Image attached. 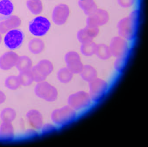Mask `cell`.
Returning a JSON list of instances; mask_svg holds the SVG:
<instances>
[{"label": "cell", "mask_w": 148, "mask_h": 147, "mask_svg": "<svg viewBox=\"0 0 148 147\" xmlns=\"http://www.w3.org/2000/svg\"><path fill=\"white\" fill-rule=\"evenodd\" d=\"M77 117V111L69 105L53 110L51 114V120L55 125L64 126L71 123Z\"/></svg>", "instance_id": "cell-1"}, {"label": "cell", "mask_w": 148, "mask_h": 147, "mask_svg": "<svg viewBox=\"0 0 148 147\" xmlns=\"http://www.w3.org/2000/svg\"><path fill=\"white\" fill-rule=\"evenodd\" d=\"M67 102L69 106L77 111L89 108L92 101L88 92L80 91L71 94Z\"/></svg>", "instance_id": "cell-2"}, {"label": "cell", "mask_w": 148, "mask_h": 147, "mask_svg": "<svg viewBox=\"0 0 148 147\" xmlns=\"http://www.w3.org/2000/svg\"><path fill=\"white\" fill-rule=\"evenodd\" d=\"M88 84V93L92 101L95 103L101 101L106 96L108 90V84L107 81L97 77Z\"/></svg>", "instance_id": "cell-3"}, {"label": "cell", "mask_w": 148, "mask_h": 147, "mask_svg": "<svg viewBox=\"0 0 148 147\" xmlns=\"http://www.w3.org/2000/svg\"><path fill=\"white\" fill-rule=\"evenodd\" d=\"M34 91L37 97L46 101L53 102L58 99V93L57 88L45 81L37 83Z\"/></svg>", "instance_id": "cell-4"}, {"label": "cell", "mask_w": 148, "mask_h": 147, "mask_svg": "<svg viewBox=\"0 0 148 147\" xmlns=\"http://www.w3.org/2000/svg\"><path fill=\"white\" fill-rule=\"evenodd\" d=\"M53 70V65L51 61L47 59L41 60L31 69L34 81L39 83L45 81Z\"/></svg>", "instance_id": "cell-5"}, {"label": "cell", "mask_w": 148, "mask_h": 147, "mask_svg": "<svg viewBox=\"0 0 148 147\" xmlns=\"http://www.w3.org/2000/svg\"><path fill=\"white\" fill-rule=\"evenodd\" d=\"M136 24L137 22L133 20L129 16L121 19L117 24L119 35L127 40L134 39Z\"/></svg>", "instance_id": "cell-6"}, {"label": "cell", "mask_w": 148, "mask_h": 147, "mask_svg": "<svg viewBox=\"0 0 148 147\" xmlns=\"http://www.w3.org/2000/svg\"><path fill=\"white\" fill-rule=\"evenodd\" d=\"M25 35L22 30L14 29L8 31L4 38L5 46L10 50H14L22 46Z\"/></svg>", "instance_id": "cell-7"}, {"label": "cell", "mask_w": 148, "mask_h": 147, "mask_svg": "<svg viewBox=\"0 0 148 147\" xmlns=\"http://www.w3.org/2000/svg\"><path fill=\"white\" fill-rule=\"evenodd\" d=\"M51 25V22L47 18L39 16L29 22V30L35 36H42L47 33Z\"/></svg>", "instance_id": "cell-8"}, {"label": "cell", "mask_w": 148, "mask_h": 147, "mask_svg": "<svg viewBox=\"0 0 148 147\" xmlns=\"http://www.w3.org/2000/svg\"><path fill=\"white\" fill-rule=\"evenodd\" d=\"M109 48L112 56L116 58L125 56L128 50V44L125 39L117 36L111 39Z\"/></svg>", "instance_id": "cell-9"}, {"label": "cell", "mask_w": 148, "mask_h": 147, "mask_svg": "<svg viewBox=\"0 0 148 147\" xmlns=\"http://www.w3.org/2000/svg\"><path fill=\"white\" fill-rule=\"evenodd\" d=\"M65 62L67 68L74 74H80L84 65L81 61L79 55L76 52L71 51L65 55Z\"/></svg>", "instance_id": "cell-10"}, {"label": "cell", "mask_w": 148, "mask_h": 147, "mask_svg": "<svg viewBox=\"0 0 148 147\" xmlns=\"http://www.w3.org/2000/svg\"><path fill=\"white\" fill-rule=\"evenodd\" d=\"M109 19L107 11L103 9H97L95 12L88 16L87 18V26L98 27L106 24Z\"/></svg>", "instance_id": "cell-11"}, {"label": "cell", "mask_w": 148, "mask_h": 147, "mask_svg": "<svg viewBox=\"0 0 148 147\" xmlns=\"http://www.w3.org/2000/svg\"><path fill=\"white\" fill-rule=\"evenodd\" d=\"M69 13L68 5L65 4L58 5L55 7L53 12V21L57 25H62L67 21Z\"/></svg>", "instance_id": "cell-12"}, {"label": "cell", "mask_w": 148, "mask_h": 147, "mask_svg": "<svg viewBox=\"0 0 148 147\" xmlns=\"http://www.w3.org/2000/svg\"><path fill=\"white\" fill-rule=\"evenodd\" d=\"M27 121L30 126L36 130L41 129L43 125V118L42 114L36 109L29 110L26 114Z\"/></svg>", "instance_id": "cell-13"}, {"label": "cell", "mask_w": 148, "mask_h": 147, "mask_svg": "<svg viewBox=\"0 0 148 147\" xmlns=\"http://www.w3.org/2000/svg\"><path fill=\"white\" fill-rule=\"evenodd\" d=\"M99 31L98 27L86 26L78 31L77 38L82 43L92 41L93 39L97 36Z\"/></svg>", "instance_id": "cell-14"}, {"label": "cell", "mask_w": 148, "mask_h": 147, "mask_svg": "<svg viewBox=\"0 0 148 147\" xmlns=\"http://www.w3.org/2000/svg\"><path fill=\"white\" fill-rule=\"evenodd\" d=\"M18 58L16 53L12 52H6L0 57V68L3 70L12 68L16 66Z\"/></svg>", "instance_id": "cell-15"}, {"label": "cell", "mask_w": 148, "mask_h": 147, "mask_svg": "<svg viewBox=\"0 0 148 147\" xmlns=\"http://www.w3.org/2000/svg\"><path fill=\"white\" fill-rule=\"evenodd\" d=\"M13 10L12 0H0V22L9 19Z\"/></svg>", "instance_id": "cell-16"}, {"label": "cell", "mask_w": 148, "mask_h": 147, "mask_svg": "<svg viewBox=\"0 0 148 147\" xmlns=\"http://www.w3.org/2000/svg\"><path fill=\"white\" fill-rule=\"evenodd\" d=\"M14 137V128L12 123L2 122L0 125V139L9 141L12 140Z\"/></svg>", "instance_id": "cell-17"}, {"label": "cell", "mask_w": 148, "mask_h": 147, "mask_svg": "<svg viewBox=\"0 0 148 147\" xmlns=\"http://www.w3.org/2000/svg\"><path fill=\"white\" fill-rule=\"evenodd\" d=\"M80 74L82 78L88 83L97 78V70L93 67L89 65H84Z\"/></svg>", "instance_id": "cell-18"}, {"label": "cell", "mask_w": 148, "mask_h": 147, "mask_svg": "<svg viewBox=\"0 0 148 147\" xmlns=\"http://www.w3.org/2000/svg\"><path fill=\"white\" fill-rule=\"evenodd\" d=\"M78 3L84 13L88 16L95 12L98 9L94 0H79Z\"/></svg>", "instance_id": "cell-19"}, {"label": "cell", "mask_w": 148, "mask_h": 147, "mask_svg": "<svg viewBox=\"0 0 148 147\" xmlns=\"http://www.w3.org/2000/svg\"><path fill=\"white\" fill-rule=\"evenodd\" d=\"M16 67L20 72L31 70L33 67L32 60L27 56L19 57Z\"/></svg>", "instance_id": "cell-20"}, {"label": "cell", "mask_w": 148, "mask_h": 147, "mask_svg": "<svg viewBox=\"0 0 148 147\" xmlns=\"http://www.w3.org/2000/svg\"><path fill=\"white\" fill-rule=\"evenodd\" d=\"M16 110L12 108L8 107L2 110L0 114V118L2 122L12 123L16 119Z\"/></svg>", "instance_id": "cell-21"}, {"label": "cell", "mask_w": 148, "mask_h": 147, "mask_svg": "<svg viewBox=\"0 0 148 147\" xmlns=\"http://www.w3.org/2000/svg\"><path fill=\"white\" fill-rule=\"evenodd\" d=\"M95 54L102 60H107L112 56L109 46L104 44L97 45Z\"/></svg>", "instance_id": "cell-22"}, {"label": "cell", "mask_w": 148, "mask_h": 147, "mask_svg": "<svg viewBox=\"0 0 148 147\" xmlns=\"http://www.w3.org/2000/svg\"><path fill=\"white\" fill-rule=\"evenodd\" d=\"M97 44L93 41L82 43L80 51L81 53L86 56H91L95 54Z\"/></svg>", "instance_id": "cell-23"}, {"label": "cell", "mask_w": 148, "mask_h": 147, "mask_svg": "<svg viewBox=\"0 0 148 147\" xmlns=\"http://www.w3.org/2000/svg\"><path fill=\"white\" fill-rule=\"evenodd\" d=\"M73 74L67 67L59 69L57 73V78L61 83L68 84L73 78Z\"/></svg>", "instance_id": "cell-24"}, {"label": "cell", "mask_w": 148, "mask_h": 147, "mask_svg": "<svg viewBox=\"0 0 148 147\" xmlns=\"http://www.w3.org/2000/svg\"><path fill=\"white\" fill-rule=\"evenodd\" d=\"M44 48V44L40 39H34L29 43V48L34 54L40 53Z\"/></svg>", "instance_id": "cell-25"}, {"label": "cell", "mask_w": 148, "mask_h": 147, "mask_svg": "<svg viewBox=\"0 0 148 147\" xmlns=\"http://www.w3.org/2000/svg\"><path fill=\"white\" fill-rule=\"evenodd\" d=\"M21 86H27L31 85L34 82L31 70L20 72L18 76Z\"/></svg>", "instance_id": "cell-26"}, {"label": "cell", "mask_w": 148, "mask_h": 147, "mask_svg": "<svg viewBox=\"0 0 148 147\" xmlns=\"http://www.w3.org/2000/svg\"><path fill=\"white\" fill-rule=\"evenodd\" d=\"M6 87L12 91L17 90L21 86V83L18 76H11L6 79L5 81Z\"/></svg>", "instance_id": "cell-27"}, {"label": "cell", "mask_w": 148, "mask_h": 147, "mask_svg": "<svg viewBox=\"0 0 148 147\" xmlns=\"http://www.w3.org/2000/svg\"><path fill=\"white\" fill-rule=\"evenodd\" d=\"M27 5L34 14H39L42 11V4L40 0H28Z\"/></svg>", "instance_id": "cell-28"}, {"label": "cell", "mask_w": 148, "mask_h": 147, "mask_svg": "<svg viewBox=\"0 0 148 147\" xmlns=\"http://www.w3.org/2000/svg\"><path fill=\"white\" fill-rule=\"evenodd\" d=\"M126 65V58L125 56L116 58L114 63V67L117 72L121 73L123 72Z\"/></svg>", "instance_id": "cell-29"}, {"label": "cell", "mask_w": 148, "mask_h": 147, "mask_svg": "<svg viewBox=\"0 0 148 147\" xmlns=\"http://www.w3.org/2000/svg\"><path fill=\"white\" fill-rule=\"evenodd\" d=\"M41 129L42 133H49L54 131L56 130V127L53 125L47 123L43 124Z\"/></svg>", "instance_id": "cell-30"}, {"label": "cell", "mask_w": 148, "mask_h": 147, "mask_svg": "<svg viewBox=\"0 0 148 147\" xmlns=\"http://www.w3.org/2000/svg\"><path fill=\"white\" fill-rule=\"evenodd\" d=\"M135 0H117L118 4L124 8H127L132 6Z\"/></svg>", "instance_id": "cell-31"}, {"label": "cell", "mask_w": 148, "mask_h": 147, "mask_svg": "<svg viewBox=\"0 0 148 147\" xmlns=\"http://www.w3.org/2000/svg\"><path fill=\"white\" fill-rule=\"evenodd\" d=\"M6 100V96L5 93L0 90V105L4 103Z\"/></svg>", "instance_id": "cell-32"}]
</instances>
